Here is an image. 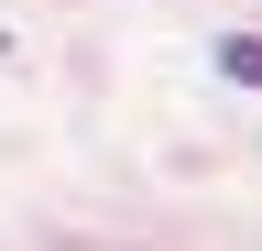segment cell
<instances>
[{"label": "cell", "mask_w": 262, "mask_h": 251, "mask_svg": "<svg viewBox=\"0 0 262 251\" xmlns=\"http://www.w3.org/2000/svg\"><path fill=\"white\" fill-rule=\"evenodd\" d=\"M219 66H229V77H241V87H262V44H229V55H219Z\"/></svg>", "instance_id": "6da1fadb"}]
</instances>
